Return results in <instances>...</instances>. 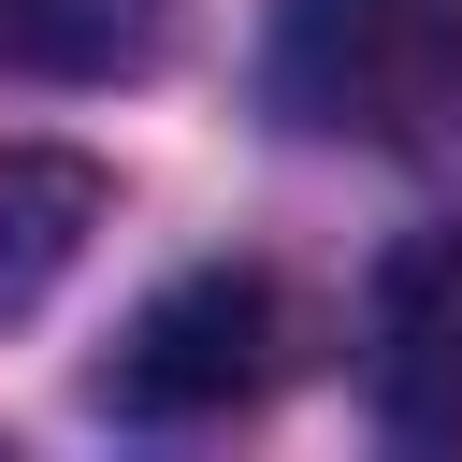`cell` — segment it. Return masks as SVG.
I'll use <instances>...</instances> for the list:
<instances>
[{"label": "cell", "mask_w": 462, "mask_h": 462, "mask_svg": "<svg viewBox=\"0 0 462 462\" xmlns=\"http://www.w3.org/2000/svg\"><path fill=\"white\" fill-rule=\"evenodd\" d=\"M375 419L462 433V217L390 245V274H375Z\"/></svg>", "instance_id": "obj_3"}, {"label": "cell", "mask_w": 462, "mask_h": 462, "mask_svg": "<svg viewBox=\"0 0 462 462\" xmlns=\"http://www.w3.org/2000/svg\"><path fill=\"white\" fill-rule=\"evenodd\" d=\"M173 43V0H0V72L29 87H116Z\"/></svg>", "instance_id": "obj_5"}, {"label": "cell", "mask_w": 462, "mask_h": 462, "mask_svg": "<svg viewBox=\"0 0 462 462\" xmlns=\"http://www.w3.org/2000/svg\"><path fill=\"white\" fill-rule=\"evenodd\" d=\"M260 87L318 144H433L462 116V0H274Z\"/></svg>", "instance_id": "obj_1"}, {"label": "cell", "mask_w": 462, "mask_h": 462, "mask_svg": "<svg viewBox=\"0 0 462 462\" xmlns=\"http://www.w3.org/2000/svg\"><path fill=\"white\" fill-rule=\"evenodd\" d=\"M274 375H289V303H274V274L202 260V274H173V289L116 332L101 419H130V433H202V419L260 404Z\"/></svg>", "instance_id": "obj_2"}, {"label": "cell", "mask_w": 462, "mask_h": 462, "mask_svg": "<svg viewBox=\"0 0 462 462\" xmlns=\"http://www.w3.org/2000/svg\"><path fill=\"white\" fill-rule=\"evenodd\" d=\"M101 159H72V144H0V318H29V303H58V274L101 245Z\"/></svg>", "instance_id": "obj_4"}]
</instances>
